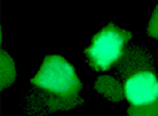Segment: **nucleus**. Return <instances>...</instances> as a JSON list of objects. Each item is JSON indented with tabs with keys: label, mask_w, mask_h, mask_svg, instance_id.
Masks as SVG:
<instances>
[{
	"label": "nucleus",
	"mask_w": 158,
	"mask_h": 116,
	"mask_svg": "<svg viewBox=\"0 0 158 116\" xmlns=\"http://www.w3.org/2000/svg\"><path fill=\"white\" fill-rule=\"evenodd\" d=\"M128 116H158V99L148 104H131L128 110Z\"/></svg>",
	"instance_id": "nucleus-8"
},
{
	"label": "nucleus",
	"mask_w": 158,
	"mask_h": 116,
	"mask_svg": "<svg viewBox=\"0 0 158 116\" xmlns=\"http://www.w3.org/2000/svg\"><path fill=\"white\" fill-rule=\"evenodd\" d=\"M95 90L103 97L110 99L113 103L123 102L125 98V90L116 78L110 75H100L95 80Z\"/></svg>",
	"instance_id": "nucleus-5"
},
{
	"label": "nucleus",
	"mask_w": 158,
	"mask_h": 116,
	"mask_svg": "<svg viewBox=\"0 0 158 116\" xmlns=\"http://www.w3.org/2000/svg\"><path fill=\"white\" fill-rule=\"evenodd\" d=\"M16 79V65L13 58L6 52L0 53V86L2 90L9 87Z\"/></svg>",
	"instance_id": "nucleus-7"
},
{
	"label": "nucleus",
	"mask_w": 158,
	"mask_h": 116,
	"mask_svg": "<svg viewBox=\"0 0 158 116\" xmlns=\"http://www.w3.org/2000/svg\"><path fill=\"white\" fill-rule=\"evenodd\" d=\"M148 33L150 37L158 40V4L156 6L149 23H148Z\"/></svg>",
	"instance_id": "nucleus-9"
},
{
	"label": "nucleus",
	"mask_w": 158,
	"mask_h": 116,
	"mask_svg": "<svg viewBox=\"0 0 158 116\" xmlns=\"http://www.w3.org/2000/svg\"><path fill=\"white\" fill-rule=\"evenodd\" d=\"M32 83L49 94L74 95L82 87V82L75 70L63 57L52 54L44 58L38 73Z\"/></svg>",
	"instance_id": "nucleus-2"
},
{
	"label": "nucleus",
	"mask_w": 158,
	"mask_h": 116,
	"mask_svg": "<svg viewBox=\"0 0 158 116\" xmlns=\"http://www.w3.org/2000/svg\"><path fill=\"white\" fill-rule=\"evenodd\" d=\"M132 33L127 29L110 24L102 28L92 38L91 45L86 49L90 66L95 71H104L120 61Z\"/></svg>",
	"instance_id": "nucleus-1"
},
{
	"label": "nucleus",
	"mask_w": 158,
	"mask_h": 116,
	"mask_svg": "<svg viewBox=\"0 0 158 116\" xmlns=\"http://www.w3.org/2000/svg\"><path fill=\"white\" fill-rule=\"evenodd\" d=\"M153 63L149 53L142 48H128L124 50L120 61H118V74L124 80L144 73H153Z\"/></svg>",
	"instance_id": "nucleus-4"
},
{
	"label": "nucleus",
	"mask_w": 158,
	"mask_h": 116,
	"mask_svg": "<svg viewBox=\"0 0 158 116\" xmlns=\"http://www.w3.org/2000/svg\"><path fill=\"white\" fill-rule=\"evenodd\" d=\"M125 98L133 105L152 103L158 99V79L154 73H144L125 80Z\"/></svg>",
	"instance_id": "nucleus-3"
},
{
	"label": "nucleus",
	"mask_w": 158,
	"mask_h": 116,
	"mask_svg": "<svg viewBox=\"0 0 158 116\" xmlns=\"http://www.w3.org/2000/svg\"><path fill=\"white\" fill-rule=\"evenodd\" d=\"M44 105L49 111H69L75 108L77 105L82 103V99L78 94L74 95H57V94H49L42 98Z\"/></svg>",
	"instance_id": "nucleus-6"
}]
</instances>
